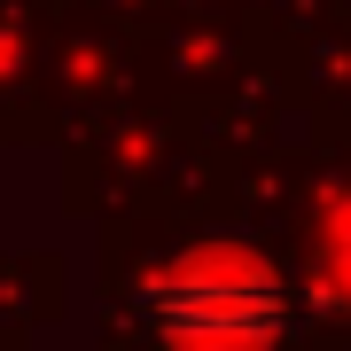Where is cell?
<instances>
[{
	"label": "cell",
	"instance_id": "obj_1",
	"mask_svg": "<svg viewBox=\"0 0 351 351\" xmlns=\"http://www.w3.org/2000/svg\"><path fill=\"white\" fill-rule=\"evenodd\" d=\"M133 313L156 351H274L289 336V289L242 242H195L141 281Z\"/></svg>",
	"mask_w": 351,
	"mask_h": 351
}]
</instances>
